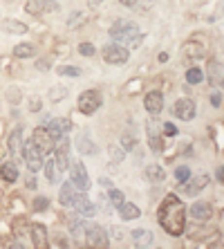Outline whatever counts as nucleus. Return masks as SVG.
Returning <instances> with one entry per match:
<instances>
[{"label": "nucleus", "mask_w": 224, "mask_h": 249, "mask_svg": "<svg viewBox=\"0 0 224 249\" xmlns=\"http://www.w3.org/2000/svg\"><path fill=\"white\" fill-rule=\"evenodd\" d=\"M186 182H189V180H186ZM207 184H208V175H197V178H193V180L184 186V191L189 193V196H195V193H200Z\"/></svg>", "instance_id": "obj_18"}, {"label": "nucleus", "mask_w": 224, "mask_h": 249, "mask_svg": "<svg viewBox=\"0 0 224 249\" xmlns=\"http://www.w3.org/2000/svg\"><path fill=\"white\" fill-rule=\"evenodd\" d=\"M148 142H150V148H153V151L155 153H159V151H164V142H161V137H157V124L155 122H150L148 124Z\"/></svg>", "instance_id": "obj_22"}, {"label": "nucleus", "mask_w": 224, "mask_h": 249, "mask_svg": "<svg viewBox=\"0 0 224 249\" xmlns=\"http://www.w3.org/2000/svg\"><path fill=\"white\" fill-rule=\"evenodd\" d=\"M20 151H23V157H25V162H27V166H29L32 173H36V171L43 168V153H40L32 142H29V144H23Z\"/></svg>", "instance_id": "obj_6"}, {"label": "nucleus", "mask_w": 224, "mask_h": 249, "mask_svg": "<svg viewBox=\"0 0 224 249\" xmlns=\"http://www.w3.org/2000/svg\"><path fill=\"white\" fill-rule=\"evenodd\" d=\"M32 207H34V211H45L47 207H50V200H47V197H36L34 200V204H32Z\"/></svg>", "instance_id": "obj_36"}, {"label": "nucleus", "mask_w": 224, "mask_h": 249, "mask_svg": "<svg viewBox=\"0 0 224 249\" xmlns=\"http://www.w3.org/2000/svg\"><path fill=\"white\" fill-rule=\"evenodd\" d=\"M25 9H27V14H32V16H40V14L56 12L58 2L56 0H27V2H25Z\"/></svg>", "instance_id": "obj_7"}, {"label": "nucleus", "mask_w": 224, "mask_h": 249, "mask_svg": "<svg viewBox=\"0 0 224 249\" xmlns=\"http://www.w3.org/2000/svg\"><path fill=\"white\" fill-rule=\"evenodd\" d=\"M172 115L179 117L182 122H190L195 117V104L190 99H179L177 104L172 106Z\"/></svg>", "instance_id": "obj_9"}, {"label": "nucleus", "mask_w": 224, "mask_h": 249, "mask_svg": "<svg viewBox=\"0 0 224 249\" xmlns=\"http://www.w3.org/2000/svg\"><path fill=\"white\" fill-rule=\"evenodd\" d=\"M79 52L83 54V56H92V54H94V45H92V43H81Z\"/></svg>", "instance_id": "obj_38"}, {"label": "nucleus", "mask_w": 224, "mask_h": 249, "mask_svg": "<svg viewBox=\"0 0 224 249\" xmlns=\"http://www.w3.org/2000/svg\"><path fill=\"white\" fill-rule=\"evenodd\" d=\"M76 196H79V191H76V184L72 180L61 186V204H63V207H72Z\"/></svg>", "instance_id": "obj_14"}, {"label": "nucleus", "mask_w": 224, "mask_h": 249, "mask_svg": "<svg viewBox=\"0 0 224 249\" xmlns=\"http://www.w3.org/2000/svg\"><path fill=\"white\" fill-rule=\"evenodd\" d=\"M146 178H148L150 182H155V184H159V182H164L166 173H164V168H161L159 164H150V166L146 168Z\"/></svg>", "instance_id": "obj_25"}, {"label": "nucleus", "mask_w": 224, "mask_h": 249, "mask_svg": "<svg viewBox=\"0 0 224 249\" xmlns=\"http://www.w3.org/2000/svg\"><path fill=\"white\" fill-rule=\"evenodd\" d=\"M54 142H56V139L52 137V133H50L47 128H43V126L36 128L34 135H32V144H34L43 155H47V153L54 151Z\"/></svg>", "instance_id": "obj_4"}, {"label": "nucleus", "mask_w": 224, "mask_h": 249, "mask_svg": "<svg viewBox=\"0 0 224 249\" xmlns=\"http://www.w3.org/2000/svg\"><path fill=\"white\" fill-rule=\"evenodd\" d=\"M36 54V47L32 43H20V45L14 47V56L16 58H32Z\"/></svg>", "instance_id": "obj_26"}, {"label": "nucleus", "mask_w": 224, "mask_h": 249, "mask_svg": "<svg viewBox=\"0 0 224 249\" xmlns=\"http://www.w3.org/2000/svg\"><path fill=\"white\" fill-rule=\"evenodd\" d=\"M90 2H92V5H94V2H103V0H90Z\"/></svg>", "instance_id": "obj_45"}, {"label": "nucleus", "mask_w": 224, "mask_h": 249, "mask_svg": "<svg viewBox=\"0 0 224 249\" xmlns=\"http://www.w3.org/2000/svg\"><path fill=\"white\" fill-rule=\"evenodd\" d=\"M117 209H119V215L123 218V220H137L139 213H141V211H139V207H135L132 202H126V200H123V202H121Z\"/></svg>", "instance_id": "obj_17"}, {"label": "nucleus", "mask_w": 224, "mask_h": 249, "mask_svg": "<svg viewBox=\"0 0 224 249\" xmlns=\"http://www.w3.org/2000/svg\"><path fill=\"white\" fill-rule=\"evenodd\" d=\"M186 81L190 83V86H195V83H202L204 81V74H202L200 68H190L189 72H186Z\"/></svg>", "instance_id": "obj_31"}, {"label": "nucleus", "mask_w": 224, "mask_h": 249, "mask_svg": "<svg viewBox=\"0 0 224 249\" xmlns=\"http://www.w3.org/2000/svg\"><path fill=\"white\" fill-rule=\"evenodd\" d=\"M86 240L87 245H92V247H108L110 240H108V231H105L103 227H87L86 231Z\"/></svg>", "instance_id": "obj_8"}, {"label": "nucleus", "mask_w": 224, "mask_h": 249, "mask_svg": "<svg viewBox=\"0 0 224 249\" xmlns=\"http://www.w3.org/2000/svg\"><path fill=\"white\" fill-rule=\"evenodd\" d=\"M61 139V137H58ZM56 164L61 171H65V168H69V157H68V142L65 139H61V144H58L56 148Z\"/></svg>", "instance_id": "obj_20"}, {"label": "nucleus", "mask_w": 224, "mask_h": 249, "mask_svg": "<svg viewBox=\"0 0 224 249\" xmlns=\"http://www.w3.org/2000/svg\"><path fill=\"white\" fill-rule=\"evenodd\" d=\"M72 182L76 184V189H90V175H87V171H86V166L81 162H76V164H72Z\"/></svg>", "instance_id": "obj_10"}, {"label": "nucleus", "mask_w": 224, "mask_h": 249, "mask_svg": "<svg viewBox=\"0 0 224 249\" xmlns=\"http://www.w3.org/2000/svg\"><path fill=\"white\" fill-rule=\"evenodd\" d=\"M121 5H126V7H135L137 5V0H119Z\"/></svg>", "instance_id": "obj_42"}, {"label": "nucleus", "mask_w": 224, "mask_h": 249, "mask_svg": "<svg viewBox=\"0 0 224 249\" xmlns=\"http://www.w3.org/2000/svg\"><path fill=\"white\" fill-rule=\"evenodd\" d=\"M86 231H87V225H86V222L76 220L74 225H72V236L79 238V240H83V238H86Z\"/></svg>", "instance_id": "obj_32"}, {"label": "nucleus", "mask_w": 224, "mask_h": 249, "mask_svg": "<svg viewBox=\"0 0 224 249\" xmlns=\"http://www.w3.org/2000/svg\"><path fill=\"white\" fill-rule=\"evenodd\" d=\"M195 58H202V47H197L195 43L184 45V61H195Z\"/></svg>", "instance_id": "obj_30"}, {"label": "nucleus", "mask_w": 224, "mask_h": 249, "mask_svg": "<svg viewBox=\"0 0 224 249\" xmlns=\"http://www.w3.org/2000/svg\"><path fill=\"white\" fill-rule=\"evenodd\" d=\"M20 148H23V130H20V128H16V130L9 135V151L18 153Z\"/></svg>", "instance_id": "obj_29"}, {"label": "nucleus", "mask_w": 224, "mask_h": 249, "mask_svg": "<svg viewBox=\"0 0 224 249\" xmlns=\"http://www.w3.org/2000/svg\"><path fill=\"white\" fill-rule=\"evenodd\" d=\"M101 108V94L97 90H86L79 94V112L83 115H94Z\"/></svg>", "instance_id": "obj_3"}, {"label": "nucleus", "mask_w": 224, "mask_h": 249, "mask_svg": "<svg viewBox=\"0 0 224 249\" xmlns=\"http://www.w3.org/2000/svg\"><path fill=\"white\" fill-rule=\"evenodd\" d=\"M110 200H112V204H115V207H119V204L126 200V197H123V193H121V191L112 189V191H110Z\"/></svg>", "instance_id": "obj_37"}, {"label": "nucleus", "mask_w": 224, "mask_h": 249, "mask_svg": "<svg viewBox=\"0 0 224 249\" xmlns=\"http://www.w3.org/2000/svg\"><path fill=\"white\" fill-rule=\"evenodd\" d=\"M208 81H211V86H222V63L220 61L208 63Z\"/></svg>", "instance_id": "obj_21"}, {"label": "nucleus", "mask_w": 224, "mask_h": 249, "mask_svg": "<svg viewBox=\"0 0 224 249\" xmlns=\"http://www.w3.org/2000/svg\"><path fill=\"white\" fill-rule=\"evenodd\" d=\"M130 58V54H128L126 47L117 45V43H110V45L103 47V61L110 65H123Z\"/></svg>", "instance_id": "obj_5"}, {"label": "nucleus", "mask_w": 224, "mask_h": 249, "mask_svg": "<svg viewBox=\"0 0 224 249\" xmlns=\"http://www.w3.org/2000/svg\"><path fill=\"white\" fill-rule=\"evenodd\" d=\"M144 106L146 110L150 112V115H157V112H161V108H164V94L161 92H148L144 99Z\"/></svg>", "instance_id": "obj_12"}, {"label": "nucleus", "mask_w": 224, "mask_h": 249, "mask_svg": "<svg viewBox=\"0 0 224 249\" xmlns=\"http://www.w3.org/2000/svg\"><path fill=\"white\" fill-rule=\"evenodd\" d=\"M159 61H161V63H166V61H168V54L161 52V54H159Z\"/></svg>", "instance_id": "obj_44"}, {"label": "nucleus", "mask_w": 224, "mask_h": 249, "mask_svg": "<svg viewBox=\"0 0 224 249\" xmlns=\"http://www.w3.org/2000/svg\"><path fill=\"white\" fill-rule=\"evenodd\" d=\"M157 220L159 225L166 229L171 236H182L186 229V209L184 202L179 200L177 196L168 193L159 204V211H157Z\"/></svg>", "instance_id": "obj_1"}, {"label": "nucleus", "mask_w": 224, "mask_h": 249, "mask_svg": "<svg viewBox=\"0 0 224 249\" xmlns=\"http://www.w3.org/2000/svg\"><path fill=\"white\" fill-rule=\"evenodd\" d=\"M43 168H45V175L50 182H58L61 180V168H58L56 160H50L47 164H43Z\"/></svg>", "instance_id": "obj_28"}, {"label": "nucleus", "mask_w": 224, "mask_h": 249, "mask_svg": "<svg viewBox=\"0 0 224 249\" xmlns=\"http://www.w3.org/2000/svg\"><path fill=\"white\" fill-rule=\"evenodd\" d=\"M72 207H74L81 215H86V218H92L94 211H97V209H94V204L90 202L86 196H81V193L76 196V200H74V204H72Z\"/></svg>", "instance_id": "obj_16"}, {"label": "nucleus", "mask_w": 224, "mask_h": 249, "mask_svg": "<svg viewBox=\"0 0 224 249\" xmlns=\"http://www.w3.org/2000/svg\"><path fill=\"white\" fill-rule=\"evenodd\" d=\"M211 104L215 106V108H220V106H222V97H220V92H215V94L211 97Z\"/></svg>", "instance_id": "obj_41"}, {"label": "nucleus", "mask_w": 224, "mask_h": 249, "mask_svg": "<svg viewBox=\"0 0 224 249\" xmlns=\"http://www.w3.org/2000/svg\"><path fill=\"white\" fill-rule=\"evenodd\" d=\"M164 135H166V137H175V135H177V128L172 126L171 122H166L164 124Z\"/></svg>", "instance_id": "obj_39"}, {"label": "nucleus", "mask_w": 224, "mask_h": 249, "mask_svg": "<svg viewBox=\"0 0 224 249\" xmlns=\"http://www.w3.org/2000/svg\"><path fill=\"white\" fill-rule=\"evenodd\" d=\"M65 94H68V90H65L63 86H56L50 90V99H52V101H61V99H65Z\"/></svg>", "instance_id": "obj_34"}, {"label": "nucleus", "mask_w": 224, "mask_h": 249, "mask_svg": "<svg viewBox=\"0 0 224 249\" xmlns=\"http://www.w3.org/2000/svg\"><path fill=\"white\" fill-rule=\"evenodd\" d=\"M2 29L9 32V34H25V32H27V25L20 23V20H12V18H7V20H2Z\"/></svg>", "instance_id": "obj_24"}, {"label": "nucleus", "mask_w": 224, "mask_h": 249, "mask_svg": "<svg viewBox=\"0 0 224 249\" xmlns=\"http://www.w3.org/2000/svg\"><path fill=\"white\" fill-rule=\"evenodd\" d=\"M27 186H29V189H34V186H36V180H34V178H29V180H27Z\"/></svg>", "instance_id": "obj_43"}, {"label": "nucleus", "mask_w": 224, "mask_h": 249, "mask_svg": "<svg viewBox=\"0 0 224 249\" xmlns=\"http://www.w3.org/2000/svg\"><path fill=\"white\" fill-rule=\"evenodd\" d=\"M175 178H177V182H186L190 178V171L189 166H177L175 168Z\"/></svg>", "instance_id": "obj_35"}, {"label": "nucleus", "mask_w": 224, "mask_h": 249, "mask_svg": "<svg viewBox=\"0 0 224 249\" xmlns=\"http://www.w3.org/2000/svg\"><path fill=\"white\" fill-rule=\"evenodd\" d=\"M211 213H213V209L208 202H195L193 207H190V218L197 222H207L211 220Z\"/></svg>", "instance_id": "obj_11"}, {"label": "nucleus", "mask_w": 224, "mask_h": 249, "mask_svg": "<svg viewBox=\"0 0 224 249\" xmlns=\"http://www.w3.org/2000/svg\"><path fill=\"white\" fill-rule=\"evenodd\" d=\"M110 36L112 41L117 43H137L139 38V27L135 23H128V20H117L112 27H110Z\"/></svg>", "instance_id": "obj_2"}, {"label": "nucleus", "mask_w": 224, "mask_h": 249, "mask_svg": "<svg viewBox=\"0 0 224 249\" xmlns=\"http://www.w3.org/2000/svg\"><path fill=\"white\" fill-rule=\"evenodd\" d=\"M132 240H135L137 247H150L153 245V231H148V229H135L132 231Z\"/></svg>", "instance_id": "obj_19"}, {"label": "nucleus", "mask_w": 224, "mask_h": 249, "mask_svg": "<svg viewBox=\"0 0 224 249\" xmlns=\"http://www.w3.org/2000/svg\"><path fill=\"white\" fill-rule=\"evenodd\" d=\"M121 142H123V146H126V151H130L132 146H135V137H132V135H123Z\"/></svg>", "instance_id": "obj_40"}, {"label": "nucleus", "mask_w": 224, "mask_h": 249, "mask_svg": "<svg viewBox=\"0 0 224 249\" xmlns=\"http://www.w3.org/2000/svg\"><path fill=\"white\" fill-rule=\"evenodd\" d=\"M32 243H34L36 249H47L50 247V243H47V229L43 225L32 227Z\"/></svg>", "instance_id": "obj_15"}, {"label": "nucleus", "mask_w": 224, "mask_h": 249, "mask_svg": "<svg viewBox=\"0 0 224 249\" xmlns=\"http://www.w3.org/2000/svg\"><path fill=\"white\" fill-rule=\"evenodd\" d=\"M0 178L5 182H16L18 180V166L14 162H5L0 166Z\"/></svg>", "instance_id": "obj_23"}, {"label": "nucleus", "mask_w": 224, "mask_h": 249, "mask_svg": "<svg viewBox=\"0 0 224 249\" xmlns=\"http://www.w3.org/2000/svg\"><path fill=\"white\" fill-rule=\"evenodd\" d=\"M47 130L52 133V137L54 139H58L61 135H65V133H69L72 130V119H52L50 122V126H47Z\"/></svg>", "instance_id": "obj_13"}, {"label": "nucleus", "mask_w": 224, "mask_h": 249, "mask_svg": "<svg viewBox=\"0 0 224 249\" xmlns=\"http://www.w3.org/2000/svg\"><path fill=\"white\" fill-rule=\"evenodd\" d=\"M76 148H79V153H83V155H87V153H94L97 151V146L87 139L86 133H81L79 137H76Z\"/></svg>", "instance_id": "obj_27"}, {"label": "nucleus", "mask_w": 224, "mask_h": 249, "mask_svg": "<svg viewBox=\"0 0 224 249\" xmlns=\"http://www.w3.org/2000/svg\"><path fill=\"white\" fill-rule=\"evenodd\" d=\"M61 76H81V70L79 68H72V65H63V68L56 70Z\"/></svg>", "instance_id": "obj_33"}]
</instances>
